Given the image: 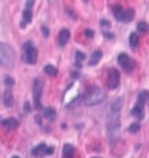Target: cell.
I'll list each match as a JSON object with an SVG mask.
<instances>
[{
  "mask_svg": "<svg viewBox=\"0 0 149 158\" xmlns=\"http://www.w3.org/2000/svg\"><path fill=\"white\" fill-rule=\"evenodd\" d=\"M105 99H106V92L98 86H91L82 95V101L87 106L99 105Z\"/></svg>",
  "mask_w": 149,
  "mask_h": 158,
  "instance_id": "obj_1",
  "label": "cell"
},
{
  "mask_svg": "<svg viewBox=\"0 0 149 158\" xmlns=\"http://www.w3.org/2000/svg\"><path fill=\"white\" fill-rule=\"evenodd\" d=\"M15 52L11 45L6 43H0V65L11 66L14 63Z\"/></svg>",
  "mask_w": 149,
  "mask_h": 158,
  "instance_id": "obj_2",
  "label": "cell"
},
{
  "mask_svg": "<svg viewBox=\"0 0 149 158\" xmlns=\"http://www.w3.org/2000/svg\"><path fill=\"white\" fill-rule=\"evenodd\" d=\"M120 129V118L119 113H111L109 118V122H107V131H109V136L112 138H115L119 134Z\"/></svg>",
  "mask_w": 149,
  "mask_h": 158,
  "instance_id": "obj_3",
  "label": "cell"
},
{
  "mask_svg": "<svg viewBox=\"0 0 149 158\" xmlns=\"http://www.w3.org/2000/svg\"><path fill=\"white\" fill-rule=\"evenodd\" d=\"M43 91V81L40 79H34L33 84V98H34V106L36 109H42L41 95Z\"/></svg>",
  "mask_w": 149,
  "mask_h": 158,
  "instance_id": "obj_4",
  "label": "cell"
},
{
  "mask_svg": "<svg viewBox=\"0 0 149 158\" xmlns=\"http://www.w3.org/2000/svg\"><path fill=\"white\" fill-rule=\"evenodd\" d=\"M23 58H25V62L28 63V64H35L36 60H37V50L35 47H33V43L32 42H27L23 45Z\"/></svg>",
  "mask_w": 149,
  "mask_h": 158,
  "instance_id": "obj_5",
  "label": "cell"
},
{
  "mask_svg": "<svg viewBox=\"0 0 149 158\" xmlns=\"http://www.w3.org/2000/svg\"><path fill=\"white\" fill-rule=\"evenodd\" d=\"M118 64H119L127 73L133 72L135 69V66H136L135 62L130 58L127 54H120L119 56H118Z\"/></svg>",
  "mask_w": 149,
  "mask_h": 158,
  "instance_id": "obj_6",
  "label": "cell"
},
{
  "mask_svg": "<svg viewBox=\"0 0 149 158\" xmlns=\"http://www.w3.org/2000/svg\"><path fill=\"white\" fill-rule=\"evenodd\" d=\"M120 84V73L117 69H109L107 71V86L109 89H115Z\"/></svg>",
  "mask_w": 149,
  "mask_h": 158,
  "instance_id": "obj_7",
  "label": "cell"
},
{
  "mask_svg": "<svg viewBox=\"0 0 149 158\" xmlns=\"http://www.w3.org/2000/svg\"><path fill=\"white\" fill-rule=\"evenodd\" d=\"M47 145L45 143H41L39 144L37 147H35L33 150H32V155L36 158H42L45 156V150H47Z\"/></svg>",
  "mask_w": 149,
  "mask_h": 158,
  "instance_id": "obj_8",
  "label": "cell"
},
{
  "mask_svg": "<svg viewBox=\"0 0 149 158\" xmlns=\"http://www.w3.org/2000/svg\"><path fill=\"white\" fill-rule=\"evenodd\" d=\"M135 16V12L133 8H128L126 10H122V13L120 15L119 21H122V22H129L134 19Z\"/></svg>",
  "mask_w": 149,
  "mask_h": 158,
  "instance_id": "obj_9",
  "label": "cell"
},
{
  "mask_svg": "<svg viewBox=\"0 0 149 158\" xmlns=\"http://www.w3.org/2000/svg\"><path fill=\"white\" fill-rule=\"evenodd\" d=\"M70 39V31L68 29H61L60 34H58V45L60 47H64L66 43H68V41Z\"/></svg>",
  "mask_w": 149,
  "mask_h": 158,
  "instance_id": "obj_10",
  "label": "cell"
},
{
  "mask_svg": "<svg viewBox=\"0 0 149 158\" xmlns=\"http://www.w3.org/2000/svg\"><path fill=\"white\" fill-rule=\"evenodd\" d=\"M1 124L5 127L6 129H15L19 127V121L14 118H5V120H2L1 121Z\"/></svg>",
  "mask_w": 149,
  "mask_h": 158,
  "instance_id": "obj_11",
  "label": "cell"
},
{
  "mask_svg": "<svg viewBox=\"0 0 149 158\" xmlns=\"http://www.w3.org/2000/svg\"><path fill=\"white\" fill-rule=\"evenodd\" d=\"M130 114L134 116V118H136L138 120H143L144 118V107L143 106H140V105H135L134 107H133V109L130 110Z\"/></svg>",
  "mask_w": 149,
  "mask_h": 158,
  "instance_id": "obj_12",
  "label": "cell"
},
{
  "mask_svg": "<svg viewBox=\"0 0 149 158\" xmlns=\"http://www.w3.org/2000/svg\"><path fill=\"white\" fill-rule=\"evenodd\" d=\"M76 149L71 144H64L63 145V158H74Z\"/></svg>",
  "mask_w": 149,
  "mask_h": 158,
  "instance_id": "obj_13",
  "label": "cell"
},
{
  "mask_svg": "<svg viewBox=\"0 0 149 158\" xmlns=\"http://www.w3.org/2000/svg\"><path fill=\"white\" fill-rule=\"evenodd\" d=\"M122 104H124V98H117L112 102L111 105V113H119L121 110V107H122Z\"/></svg>",
  "mask_w": 149,
  "mask_h": 158,
  "instance_id": "obj_14",
  "label": "cell"
},
{
  "mask_svg": "<svg viewBox=\"0 0 149 158\" xmlns=\"http://www.w3.org/2000/svg\"><path fill=\"white\" fill-rule=\"evenodd\" d=\"M101 58H103V52L99 51V50H96V51H93V54L91 55V59L89 60V65L92 66V65L98 64Z\"/></svg>",
  "mask_w": 149,
  "mask_h": 158,
  "instance_id": "obj_15",
  "label": "cell"
},
{
  "mask_svg": "<svg viewBox=\"0 0 149 158\" xmlns=\"http://www.w3.org/2000/svg\"><path fill=\"white\" fill-rule=\"evenodd\" d=\"M32 20H33V13H32V10L26 8V10H23V13H22V21H23V22H22L21 27H25V25L30 23Z\"/></svg>",
  "mask_w": 149,
  "mask_h": 158,
  "instance_id": "obj_16",
  "label": "cell"
},
{
  "mask_svg": "<svg viewBox=\"0 0 149 158\" xmlns=\"http://www.w3.org/2000/svg\"><path fill=\"white\" fill-rule=\"evenodd\" d=\"M4 104H5L6 107H12L13 104H14V98H13V94L11 91H6L5 95H4Z\"/></svg>",
  "mask_w": 149,
  "mask_h": 158,
  "instance_id": "obj_17",
  "label": "cell"
},
{
  "mask_svg": "<svg viewBox=\"0 0 149 158\" xmlns=\"http://www.w3.org/2000/svg\"><path fill=\"white\" fill-rule=\"evenodd\" d=\"M48 121H55V118H56V110L54 108H45V115H43Z\"/></svg>",
  "mask_w": 149,
  "mask_h": 158,
  "instance_id": "obj_18",
  "label": "cell"
},
{
  "mask_svg": "<svg viewBox=\"0 0 149 158\" xmlns=\"http://www.w3.org/2000/svg\"><path fill=\"white\" fill-rule=\"evenodd\" d=\"M147 99H148V92L147 91H141L138 95V102L136 104L144 107V105L147 102Z\"/></svg>",
  "mask_w": 149,
  "mask_h": 158,
  "instance_id": "obj_19",
  "label": "cell"
},
{
  "mask_svg": "<svg viewBox=\"0 0 149 158\" xmlns=\"http://www.w3.org/2000/svg\"><path fill=\"white\" fill-rule=\"evenodd\" d=\"M43 71H45V73H47L48 76H56V74H57L56 66H54V65H51V64L45 65V68H43Z\"/></svg>",
  "mask_w": 149,
  "mask_h": 158,
  "instance_id": "obj_20",
  "label": "cell"
},
{
  "mask_svg": "<svg viewBox=\"0 0 149 158\" xmlns=\"http://www.w3.org/2000/svg\"><path fill=\"white\" fill-rule=\"evenodd\" d=\"M139 43V36L136 33H132L129 35V45L130 48H136V45Z\"/></svg>",
  "mask_w": 149,
  "mask_h": 158,
  "instance_id": "obj_21",
  "label": "cell"
},
{
  "mask_svg": "<svg viewBox=\"0 0 149 158\" xmlns=\"http://www.w3.org/2000/svg\"><path fill=\"white\" fill-rule=\"evenodd\" d=\"M140 129H141V124H140L139 122H134V123H132L128 127V131L132 134H135V133H138Z\"/></svg>",
  "mask_w": 149,
  "mask_h": 158,
  "instance_id": "obj_22",
  "label": "cell"
},
{
  "mask_svg": "<svg viewBox=\"0 0 149 158\" xmlns=\"http://www.w3.org/2000/svg\"><path fill=\"white\" fill-rule=\"evenodd\" d=\"M138 30L141 31V33H147L148 31V25H147V22L140 21L139 23H138Z\"/></svg>",
  "mask_w": 149,
  "mask_h": 158,
  "instance_id": "obj_23",
  "label": "cell"
},
{
  "mask_svg": "<svg viewBox=\"0 0 149 158\" xmlns=\"http://www.w3.org/2000/svg\"><path fill=\"white\" fill-rule=\"evenodd\" d=\"M122 10H124V8H122L121 6H114V7H113V14H114L117 20H119L120 15L122 13Z\"/></svg>",
  "mask_w": 149,
  "mask_h": 158,
  "instance_id": "obj_24",
  "label": "cell"
},
{
  "mask_svg": "<svg viewBox=\"0 0 149 158\" xmlns=\"http://www.w3.org/2000/svg\"><path fill=\"white\" fill-rule=\"evenodd\" d=\"M14 84H15L14 79L12 78V77H10V76H6L5 77V85L6 86H13Z\"/></svg>",
  "mask_w": 149,
  "mask_h": 158,
  "instance_id": "obj_25",
  "label": "cell"
},
{
  "mask_svg": "<svg viewBox=\"0 0 149 158\" xmlns=\"http://www.w3.org/2000/svg\"><path fill=\"white\" fill-rule=\"evenodd\" d=\"M84 58H85V54L80 52V51H76V60H77L78 64H79V62H82Z\"/></svg>",
  "mask_w": 149,
  "mask_h": 158,
  "instance_id": "obj_26",
  "label": "cell"
},
{
  "mask_svg": "<svg viewBox=\"0 0 149 158\" xmlns=\"http://www.w3.org/2000/svg\"><path fill=\"white\" fill-rule=\"evenodd\" d=\"M84 34L86 37H89V39H92L93 36H95V31L92 29H85L84 30Z\"/></svg>",
  "mask_w": 149,
  "mask_h": 158,
  "instance_id": "obj_27",
  "label": "cell"
},
{
  "mask_svg": "<svg viewBox=\"0 0 149 158\" xmlns=\"http://www.w3.org/2000/svg\"><path fill=\"white\" fill-rule=\"evenodd\" d=\"M41 29H42V34H43V37H48L49 36V29H48V27H45V25L41 27Z\"/></svg>",
  "mask_w": 149,
  "mask_h": 158,
  "instance_id": "obj_28",
  "label": "cell"
},
{
  "mask_svg": "<svg viewBox=\"0 0 149 158\" xmlns=\"http://www.w3.org/2000/svg\"><path fill=\"white\" fill-rule=\"evenodd\" d=\"M103 34H104L105 37H107V39H109V40H112V39H114V37H115V35H114V34H112V33H107V31H103Z\"/></svg>",
  "mask_w": 149,
  "mask_h": 158,
  "instance_id": "obj_29",
  "label": "cell"
},
{
  "mask_svg": "<svg viewBox=\"0 0 149 158\" xmlns=\"http://www.w3.org/2000/svg\"><path fill=\"white\" fill-rule=\"evenodd\" d=\"M34 0H29V1H26V7H27V10H30L33 6H34Z\"/></svg>",
  "mask_w": 149,
  "mask_h": 158,
  "instance_id": "obj_30",
  "label": "cell"
},
{
  "mask_svg": "<svg viewBox=\"0 0 149 158\" xmlns=\"http://www.w3.org/2000/svg\"><path fill=\"white\" fill-rule=\"evenodd\" d=\"M100 26L104 28V27H106V28H109V22L107 21V20H101L100 21Z\"/></svg>",
  "mask_w": 149,
  "mask_h": 158,
  "instance_id": "obj_31",
  "label": "cell"
},
{
  "mask_svg": "<svg viewBox=\"0 0 149 158\" xmlns=\"http://www.w3.org/2000/svg\"><path fill=\"white\" fill-rule=\"evenodd\" d=\"M23 110H25L26 113H28V112H30V110H32L29 102H25V105H23Z\"/></svg>",
  "mask_w": 149,
  "mask_h": 158,
  "instance_id": "obj_32",
  "label": "cell"
},
{
  "mask_svg": "<svg viewBox=\"0 0 149 158\" xmlns=\"http://www.w3.org/2000/svg\"><path fill=\"white\" fill-rule=\"evenodd\" d=\"M54 153V148H47L45 150V156H49V155H53Z\"/></svg>",
  "mask_w": 149,
  "mask_h": 158,
  "instance_id": "obj_33",
  "label": "cell"
},
{
  "mask_svg": "<svg viewBox=\"0 0 149 158\" xmlns=\"http://www.w3.org/2000/svg\"><path fill=\"white\" fill-rule=\"evenodd\" d=\"M12 158H20V157H18V156H13Z\"/></svg>",
  "mask_w": 149,
  "mask_h": 158,
  "instance_id": "obj_34",
  "label": "cell"
},
{
  "mask_svg": "<svg viewBox=\"0 0 149 158\" xmlns=\"http://www.w3.org/2000/svg\"><path fill=\"white\" fill-rule=\"evenodd\" d=\"M93 158H99V157H93Z\"/></svg>",
  "mask_w": 149,
  "mask_h": 158,
  "instance_id": "obj_35",
  "label": "cell"
}]
</instances>
